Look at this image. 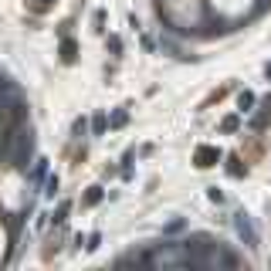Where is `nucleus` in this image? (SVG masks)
<instances>
[{
    "instance_id": "f03ea898",
    "label": "nucleus",
    "mask_w": 271,
    "mask_h": 271,
    "mask_svg": "<svg viewBox=\"0 0 271 271\" xmlns=\"http://www.w3.org/2000/svg\"><path fill=\"white\" fill-rule=\"evenodd\" d=\"M31 153H34V132H31V129H21V132H17V143H14V153H11L14 166H17V169H27Z\"/></svg>"
},
{
    "instance_id": "39448f33",
    "label": "nucleus",
    "mask_w": 271,
    "mask_h": 271,
    "mask_svg": "<svg viewBox=\"0 0 271 271\" xmlns=\"http://www.w3.org/2000/svg\"><path fill=\"white\" fill-rule=\"evenodd\" d=\"M75 58H78V44H75L71 37H65V41H61V61H65V65H71Z\"/></svg>"
},
{
    "instance_id": "ddd939ff",
    "label": "nucleus",
    "mask_w": 271,
    "mask_h": 271,
    "mask_svg": "<svg viewBox=\"0 0 271 271\" xmlns=\"http://www.w3.org/2000/svg\"><path fill=\"white\" fill-rule=\"evenodd\" d=\"M227 173H231V176H244V166L237 163V156H231V159H227Z\"/></svg>"
},
{
    "instance_id": "6ab92c4d",
    "label": "nucleus",
    "mask_w": 271,
    "mask_h": 271,
    "mask_svg": "<svg viewBox=\"0 0 271 271\" xmlns=\"http://www.w3.org/2000/svg\"><path fill=\"white\" fill-rule=\"evenodd\" d=\"M109 48H112L115 55H119V51H122V41H119V37H109Z\"/></svg>"
},
{
    "instance_id": "423d86ee",
    "label": "nucleus",
    "mask_w": 271,
    "mask_h": 271,
    "mask_svg": "<svg viewBox=\"0 0 271 271\" xmlns=\"http://www.w3.org/2000/svg\"><path fill=\"white\" fill-rule=\"evenodd\" d=\"M44 176H48V163H44V159H37L34 169H31V183H41Z\"/></svg>"
},
{
    "instance_id": "a211bd4d",
    "label": "nucleus",
    "mask_w": 271,
    "mask_h": 271,
    "mask_svg": "<svg viewBox=\"0 0 271 271\" xmlns=\"http://www.w3.org/2000/svg\"><path fill=\"white\" fill-rule=\"evenodd\" d=\"M51 4H55V0H34V11L41 14V11H48V7H51Z\"/></svg>"
},
{
    "instance_id": "1a4fd4ad",
    "label": "nucleus",
    "mask_w": 271,
    "mask_h": 271,
    "mask_svg": "<svg viewBox=\"0 0 271 271\" xmlns=\"http://www.w3.org/2000/svg\"><path fill=\"white\" fill-rule=\"evenodd\" d=\"M237 105H241V112H251V105H254V92H241V95H237Z\"/></svg>"
},
{
    "instance_id": "9b49d317",
    "label": "nucleus",
    "mask_w": 271,
    "mask_h": 271,
    "mask_svg": "<svg viewBox=\"0 0 271 271\" xmlns=\"http://www.w3.org/2000/svg\"><path fill=\"white\" fill-rule=\"evenodd\" d=\"M71 132H75V136L81 139V136L88 132V119H85V115H78V119H75V125H71Z\"/></svg>"
},
{
    "instance_id": "f8f14e48",
    "label": "nucleus",
    "mask_w": 271,
    "mask_h": 271,
    "mask_svg": "<svg viewBox=\"0 0 271 271\" xmlns=\"http://www.w3.org/2000/svg\"><path fill=\"white\" fill-rule=\"evenodd\" d=\"M220 129H224V132H237V129H241V119H237V115H227L224 122H220Z\"/></svg>"
},
{
    "instance_id": "20e7f679",
    "label": "nucleus",
    "mask_w": 271,
    "mask_h": 271,
    "mask_svg": "<svg viewBox=\"0 0 271 271\" xmlns=\"http://www.w3.org/2000/svg\"><path fill=\"white\" fill-rule=\"evenodd\" d=\"M193 163H197L200 169L217 166V163H220V149H217V146H197V153H193Z\"/></svg>"
},
{
    "instance_id": "dca6fc26",
    "label": "nucleus",
    "mask_w": 271,
    "mask_h": 271,
    "mask_svg": "<svg viewBox=\"0 0 271 271\" xmlns=\"http://www.w3.org/2000/svg\"><path fill=\"white\" fill-rule=\"evenodd\" d=\"M68 210H71V203H61V207H58V214H55V220H58V224H61V220L68 217Z\"/></svg>"
},
{
    "instance_id": "0eeeda50",
    "label": "nucleus",
    "mask_w": 271,
    "mask_h": 271,
    "mask_svg": "<svg viewBox=\"0 0 271 271\" xmlns=\"http://www.w3.org/2000/svg\"><path fill=\"white\" fill-rule=\"evenodd\" d=\"M125 122H129V112H125V109H115L112 119H109V125H112V129H122Z\"/></svg>"
},
{
    "instance_id": "f257e3e1",
    "label": "nucleus",
    "mask_w": 271,
    "mask_h": 271,
    "mask_svg": "<svg viewBox=\"0 0 271 271\" xmlns=\"http://www.w3.org/2000/svg\"><path fill=\"white\" fill-rule=\"evenodd\" d=\"M143 261L153 268H190V248H187V241H166V244L146 251Z\"/></svg>"
},
{
    "instance_id": "4468645a",
    "label": "nucleus",
    "mask_w": 271,
    "mask_h": 271,
    "mask_svg": "<svg viewBox=\"0 0 271 271\" xmlns=\"http://www.w3.org/2000/svg\"><path fill=\"white\" fill-rule=\"evenodd\" d=\"M55 190H58V176H48L44 180V193L48 197H55Z\"/></svg>"
},
{
    "instance_id": "9d476101",
    "label": "nucleus",
    "mask_w": 271,
    "mask_h": 271,
    "mask_svg": "<svg viewBox=\"0 0 271 271\" xmlns=\"http://www.w3.org/2000/svg\"><path fill=\"white\" fill-rule=\"evenodd\" d=\"M105 129H109V119H105V115H95V119H92V132L102 136Z\"/></svg>"
},
{
    "instance_id": "f3484780",
    "label": "nucleus",
    "mask_w": 271,
    "mask_h": 271,
    "mask_svg": "<svg viewBox=\"0 0 271 271\" xmlns=\"http://www.w3.org/2000/svg\"><path fill=\"white\" fill-rule=\"evenodd\" d=\"M99 244H102V234H88V244H85V248H88V251H95Z\"/></svg>"
},
{
    "instance_id": "6e6552de",
    "label": "nucleus",
    "mask_w": 271,
    "mask_h": 271,
    "mask_svg": "<svg viewBox=\"0 0 271 271\" xmlns=\"http://www.w3.org/2000/svg\"><path fill=\"white\" fill-rule=\"evenodd\" d=\"M102 197H105V190H102V187H88V193H85V203H88V207H95V203H102Z\"/></svg>"
},
{
    "instance_id": "aec40b11",
    "label": "nucleus",
    "mask_w": 271,
    "mask_h": 271,
    "mask_svg": "<svg viewBox=\"0 0 271 271\" xmlns=\"http://www.w3.org/2000/svg\"><path fill=\"white\" fill-rule=\"evenodd\" d=\"M264 75H268V78H271V65H268V68H264Z\"/></svg>"
},
{
    "instance_id": "2eb2a0df",
    "label": "nucleus",
    "mask_w": 271,
    "mask_h": 271,
    "mask_svg": "<svg viewBox=\"0 0 271 271\" xmlns=\"http://www.w3.org/2000/svg\"><path fill=\"white\" fill-rule=\"evenodd\" d=\"M183 227H187L183 220H169V224H166V234H180Z\"/></svg>"
},
{
    "instance_id": "7ed1b4c3",
    "label": "nucleus",
    "mask_w": 271,
    "mask_h": 271,
    "mask_svg": "<svg viewBox=\"0 0 271 271\" xmlns=\"http://www.w3.org/2000/svg\"><path fill=\"white\" fill-rule=\"evenodd\" d=\"M234 231H237V237H241L248 248H258V231H254V224H251V217L244 214V210H237L234 214Z\"/></svg>"
}]
</instances>
